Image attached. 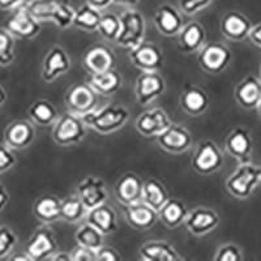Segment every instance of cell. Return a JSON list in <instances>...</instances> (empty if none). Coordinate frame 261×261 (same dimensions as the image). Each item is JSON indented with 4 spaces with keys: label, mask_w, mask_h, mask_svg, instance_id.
<instances>
[{
    "label": "cell",
    "mask_w": 261,
    "mask_h": 261,
    "mask_svg": "<svg viewBox=\"0 0 261 261\" xmlns=\"http://www.w3.org/2000/svg\"><path fill=\"white\" fill-rule=\"evenodd\" d=\"M25 6L41 24L48 21L60 29L73 27L76 9L71 4V0H29Z\"/></svg>",
    "instance_id": "1"
},
{
    "label": "cell",
    "mask_w": 261,
    "mask_h": 261,
    "mask_svg": "<svg viewBox=\"0 0 261 261\" xmlns=\"http://www.w3.org/2000/svg\"><path fill=\"white\" fill-rule=\"evenodd\" d=\"M86 127L99 135H110L122 129L129 120V111L120 105H105L83 116Z\"/></svg>",
    "instance_id": "2"
},
{
    "label": "cell",
    "mask_w": 261,
    "mask_h": 261,
    "mask_svg": "<svg viewBox=\"0 0 261 261\" xmlns=\"http://www.w3.org/2000/svg\"><path fill=\"white\" fill-rule=\"evenodd\" d=\"M261 183V166L251 161L239 162V166L228 175L226 190L238 200L249 199Z\"/></svg>",
    "instance_id": "3"
},
{
    "label": "cell",
    "mask_w": 261,
    "mask_h": 261,
    "mask_svg": "<svg viewBox=\"0 0 261 261\" xmlns=\"http://www.w3.org/2000/svg\"><path fill=\"white\" fill-rule=\"evenodd\" d=\"M120 20V32L115 43L123 48H130L139 46L145 39L146 21L140 11L129 8L119 16Z\"/></svg>",
    "instance_id": "4"
},
{
    "label": "cell",
    "mask_w": 261,
    "mask_h": 261,
    "mask_svg": "<svg viewBox=\"0 0 261 261\" xmlns=\"http://www.w3.org/2000/svg\"><path fill=\"white\" fill-rule=\"evenodd\" d=\"M86 124L83 118L67 111L54 123L53 140L59 146H72L81 143L86 135Z\"/></svg>",
    "instance_id": "5"
},
{
    "label": "cell",
    "mask_w": 261,
    "mask_h": 261,
    "mask_svg": "<svg viewBox=\"0 0 261 261\" xmlns=\"http://www.w3.org/2000/svg\"><path fill=\"white\" fill-rule=\"evenodd\" d=\"M192 167L201 175H211L222 169L225 158L222 151L212 140H202L193 151Z\"/></svg>",
    "instance_id": "6"
},
{
    "label": "cell",
    "mask_w": 261,
    "mask_h": 261,
    "mask_svg": "<svg viewBox=\"0 0 261 261\" xmlns=\"http://www.w3.org/2000/svg\"><path fill=\"white\" fill-rule=\"evenodd\" d=\"M232 54L227 45L222 42L205 43L199 51L200 68L208 74H220L231 62Z\"/></svg>",
    "instance_id": "7"
},
{
    "label": "cell",
    "mask_w": 261,
    "mask_h": 261,
    "mask_svg": "<svg viewBox=\"0 0 261 261\" xmlns=\"http://www.w3.org/2000/svg\"><path fill=\"white\" fill-rule=\"evenodd\" d=\"M67 110L83 118L98 107V93L89 83H77L69 88L64 95Z\"/></svg>",
    "instance_id": "8"
},
{
    "label": "cell",
    "mask_w": 261,
    "mask_h": 261,
    "mask_svg": "<svg viewBox=\"0 0 261 261\" xmlns=\"http://www.w3.org/2000/svg\"><path fill=\"white\" fill-rule=\"evenodd\" d=\"M166 90V80L160 71H141L135 84V95L140 106H148Z\"/></svg>",
    "instance_id": "9"
},
{
    "label": "cell",
    "mask_w": 261,
    "mask_h": 261,
    "mask_svg": "<svg viewBox=\"0 0 261 261\" xmlns=\"http://www.w3.org/2000/svg\"><path fill=\"white\" fill-rule=\"evenodd\" d=\"M25 251L29 253L33 261L48 260L50 256L59 251V244H58L57 238L50 226L45 223L43 226L37 228L29 238Z\"/></svg>",
    "instance_id": "10"
},
{
    "label": "cell",
    "mask_w": 261,
    "mask_h": 261,
    "mask_svg": "<svg viewBox=\"0 0 261 261\" xmlns=\"http://www.w3.org/2000/svg\"><path fill=\"white\" fill-rule=\"evenodd\" d=\"M6 29L16 38L33 39L41 33V22L22 4L13 9V13L7 21Z\"/></svg>",
    "instance_id": "11"
},
{
    "label": "cell",
    "mask_w": 261,
    "mask_h": 261,
    "mask_svg": "<svg viewBox=\"0 0 261 261\" xmlns=\"http://www.w3.org/2000/svg\"><path fill=\"white\" fill-rule=\"evenodd\" d=\"M157 144L167 153L181 154L193 146V139L190 130L181 124L171 123L157 136Z\"/></svg>",
    "instance_id": "12"
},
{
    "label": "cell",
    "mask_w": 261,
    "mask_h": 261,
    "mask_svg": "<svg viewBox=\"0 0 261 261\" xmlns=\"http://www.w3.org/2000/svg\"><path fill=\"white\" fill-rule=\"evenodd\" d=\"M220 216L214 209L208 206H196L192 211H188L184 226L190 234L195 237H204L216 230L220 225Z\"/></svg>",
    "instance_id": "13"
},
{
    "label": "cell",
    "mask_w": 261,
    "mask_h": 261,
    "mask_svg": "<svg viewBox=\"0 0 261 261\" xmlns=\"http://www.w3.org/2000/svg\"><path fill=\"white\" fill-rule=\"evenodd\" d=\"M129 60L140 71H160L165 58L160 46L144 39L139 46L130 48Z\"/></svg>",
    "instance_id": "14"
},
{
    "label": "cell",
    "mask_w": 261,
    "mask_h": 261,
    "mask_svg": "<svg viewBox=\"0 0 261 261\" xmlns=\"http://www.w3.org/2000/svg\"><path fill=\"white\" fill-rule=\"evenodd\" d=\"M71 65L72 63L68 53L62 46H53L42 62V80L47 84L54 83L60 76L67 73L71 69Z\"/></svg>",
    "instance_id": "15"
},
{
    "label": "cell",
    "mask_w": 261,
    "mask_h": 261,
    "mask_svg": "<svg viewBox=\"0 0 261 261\" xmlns=\"http://www.w3.org/2000/svg\"><path fill=\"white\" fill-rule=\"evenodd\" d=\"M171 123V119L166 111L161 107H154L140 114L136 119L135 127L141 136L157 137Z\"/></svg>",
    "instance_id": "16"
},
{
    "label": "cell",
    "mask_w": 261,
    "mask_h": 261,
    "mask_svg": "<svg viewBox=\"0 0 261 261\" xmlns=\"http://www.w3.org/2000/svg\"><path fill=\"white\" fill-rule=\"evenodd\" d=\"M77 196L89 211L98 205L105 204L109 193L103 179L95 175H88L77 184Z\"/></svg>",
    "instance_id": "17"
},
{
    "label": "cell",
    "mask_w": 261,
    "mask_h": 261,
    "mask_svg": "<svg viewBox=\"0 0 261 261\" xmlns=\"http://www.w3.org/2000/svg\"><path fill=\"white\" fill-rule=\"evenodd\" d=\"M154 27L165 37H176L184 25L180 9L171 4H161L154 13Z\"/></svg>",
    "instance_id": "18"
},
{
    "label": "cell",
    "mask_w": 261,
    "mask_h": 261,
    "mask_svg": "<svg viewBox=\"0 0 261 261\" xmlns=\"http://www.w3.org/2000/svg\"><path fill=\"white\" fill-rule=\"evenodd\" d=\"M36 127L29 120H15L4 129V144L13 150H22L34 141Z\"/></svg>",
    "instance_id": "19"
},
{
    "label": "cell",
    "mask_w": 261,
    "mask_h": 261,
    "mask_svg": "<svg viewBox=\"0 0 261 261\" xmlns=\"http://www.w3.org/2000/svg\"><path fill=\"white\" fill-rule=\"evenodd\" d=\"M124 208V218L127 223L130 227L139 230V231H146V230L153 227L160 220L158 212L150 208L143 200L134 202V204L125 205Z\"/></svg>",
    "instance_id": "20"
},
{
    "label": "cell",
    "mask_w": 261,
    "mask_h": 261,
    "mask_svg": "<svg viewBox=\"0 0 261 261\" xmlns=\"http://www.w3.org/2000/svg\"><path fill=\"white\" fill-rule=\"evenodd\" d=\"M234 99L244 110L256 109L261 99V79L248 74L234 88Z\"/></svg>",
    "instance_id": "21"
},
{
    "label": "cell",
    "mask_w": 261,
    "mask_h": 261,
    "mask_svg": "<svg viewBox=\"0 0 261 261\" xmlns=\"http://www.w3.org/2000/svg\"><path fill=\"white\" fill-rule=\"evenodd\" d=\"M225 149L228 154L239 162L249 161V157H251L253 150L252 136L246 128H235L226 137Z\"/></svg>",
    "instance_id": "22"
},
{
    "label": "cell",
    "mask_w": 261,
    "mask_h": 261,
    "mask_svg": "<svg viewBox=\"0 0 261 261\" xmlns=\"http://www.w3.org/2000/svg\"><path fill=\"white\" fill-rule=\"evenodd\" d=\"M252 24L247 16L238 11H230L221 18V33L232 42H242L248 38Z\"/></svg>",
    "instance_id": "23"
},
{
    "label": "cell",
    "mask_w": 261,
    "mask_h": 261,
    "mask_svg": "<svg viewBox=\"0 0 261 261\" xmlns=\"http://www.w3.org/2000/svg\"><path fill=\"white\" fill-rule=\"evenodd\" d=\"M144 180L135 172H125L114 187L115 197L122 205H129L141 200Z\"/></svg>",
    "instance_id": "24"
},
{
    "label": "cell",
    "mask_w": 261,
    "mask_h": 261,
    "mask_svg": "<svg viewBox=\"0 0 261 261\" xmlns=\"http://www.w3.org/2000/svg\"><path fill=\"white\" fill-rule=\"evenodd\" d=\"M139 256L144 261H180L183 256L167 241H149L139 249Z\"/></svg>",
    "instance_id": "25"
},
{
    "label": "cell",
    "mask_w": 261,
    "mask_h": 261,
    "mask_svg": "<svg viewBox=\"0 0 261 261\" xmlns=\"http://www.w3.org/2000/svg\"><path fill=\"white\" fill-rule=\"evenodd\" d=\"M83 64L90 74L101 73V72L114 68L115 55H114L113 50L106 46H93L84 55Z\"/></svg>",
    "instance_id": "26"
},
{
    "label": "cell",
    "mask_w": 261,
    "mask_h": 261,
    "mask_svg": "<svg viewBox=\"0 0 261 261\" xmlns=\"http://www.w3.org/2000/svg\"><path fill=\"white\" fill-rule=\"evenodd\" d=\"M179 102L184 113L190 116H200L208 110L209 95L200 86L190 85L181 92Z\"/></svg>",
    "instance_id": "27"
},
{
    "label": "cell",
    "mask_w": 261,
    "mask_h": 261,
    "mask_svg": "<svg viewBox=\"0 0 261 261\" xmlns=\"http://www.w3.org/2000/svg\"><path fill=\"white\" fill-rule=\"evenodd\" d=\"M85 220L86 222L97 227L105 237L114 234L118 230V214L114 211L113 206L107 205L106 202L89 209L86 213Z\"/></svg>",
    "instance_id": "28"
},
{
    "label": "cell",
    "mask_w": 261,
    "mask_h": 261,
    "mask_svg": "<svg viewBox=\"0 0 261 261\" xmlns=\"http://www.w3.org/2000/svg\"><path fill=\"white\" fill-rule=\"evenodd\" d=\"M178 45L183 53L193 54L199 53L205 45V29L197 21H190L184 24L178 36Z\"/></svg>",
    "instance_id": "29"
},
{
    "label": "cell",
    "mask_w": 261,
    "mask_h": 261,
    "mask_svg": "<svg viewBox=\"0 0 261 261\" xmlns=\"http://www.w3.org/2000/svg\"><path fill=\"white\" fill-rule=\"evenodd\" d=\"M60 212H62V200L54 195L41 196L33 204L34 217L46 225L62 220Z\"/></svg>",
    "instance_id": "30"
},
{
    "label": "cell",
    "mask_w": 261,
    "mask_h": 261,
    "mask_svg": "<svg viewBox=\"0 0 261 261\" xmlns=\"http://www.w3.org/2000/svg\"><path fill=\"white\" fill-rule=\"evenodd\" d=\"M88 83L98 93V95L110 97V95H114L122 89L123 79L120 73L111 68L109 71L101 72V73L90 74Z\"/></svg>",
    "instance_id": "31"
},
{
    "label": "cell",
    "mask_w": 261,
    "mask_h": 261,
    "mask_svg": "<svg viewBox=\"0 0 261 261\" xmlns=\"http://www.w3.org/2000/svg\"><path fill=\"white\" fill-rule=\"evenodd\" d=\"M188 214L187 205L184 204L181 200L176 197H170L162 208L158 211V217L167 227H178L181 223H184V220Z\"/></svg>",
    "instance_id": "32"
},
{
    "label": "cell",
    "mask_w": 261,
    "mask_h": 261,
    "mask_svg": "<svg viewBox=\"0 0 261 261\" xmlns=\"http://www.w3.org/2000/svg\"><path fill=\"white\" fill-rule=\"evenodd\" d=\"M30 120L34 125H39V127H48V125H54V123L57 122V119L59 118L57 107L54 106L53 102L47 101V99H39L32 103L28 111Z\"/></svg>",
    "instance_id": "33"
},
{
    "label": "cell",
    "mask_w": 261,
    "mask_h": 261,
    "mask_svg": "<svg viewBox=\"0 0 261 261\" xmlns=\"http://www.w3.org/2000/svg\"><path fill=\"white\" fill-rule=\"evenodd\" d=\"M169 199V192H167L166 187L163 186L162 181L155 178H149L144 180L141 200L145 204H148L150 208L158 212Z\"/></svg>",
    "instance_id": "34"
},
{
    "label": "cell",
    "mask_w": 261,
    "mask_h": 261,
    "mask_svg": "<svg viewBox=\"0 0 261 261\" xmlns=\"http://www.w3.org/2000/svg\"><path fill=\"white\" fill-rule=\"evenodd\" d=\"M101 16V11H98L97 8L92 7L90 4L85 3L80 8L76 9L73 18V27L88 33L97 32Z\"/></svg>",
    "instance_id": "35"
},
{
    "label": "cell",
    "mask_w": 261,
    "mask_h": 261,
    "mask_svg": "<svg viewBox=\"0 0 261 261\" xmlns=\"http://www.w3.org/2000/svg\"><path fill=\"white\" fill-rule=\"evenodd\" d=\"M88 209L81 201V199L76 195H72L67 199L62 200V212H60V217L62 220L69 223H77L81 220H85Z\"/></svg>",
    "instance_id": "36"
},
{
    "label": "cell",
    "mask_w": 261,
    "mask_h": 261,
    "mask_svg": "<svg viewBox=\"0 0 261 261\" xmlns=\"http://www.w3.org/2000/svg\"><path fill=\"white\" fill-rule=\"evenodd\" d=\"M103 238L105 235L89 222L83 223L74 234V239L79 246L86 247L93 251H97L99 247L103 246Z\"/></svg>",
    "instance_id": "37"
},
{
    "label": "cell",
    "mask_w": 261,
    "mask_h": 261,
    "mask_svg": "<svg viewBox=\"0 0 261 261\" xmlns=\"http://www.w3.org/2000/svg\"><path fill=\"white\" fill-rule=\"evenodd\" d=\"M16 59L15 37L6 29L0 28V67H9Z\"/></svg>",
    "instance_id": "38"
},
{
    "label": "cell",
    "mask_w": 261,
    "mask_h": 261,
    "mask_svg": "<svg viewBox=\"0 0 261 261\" xmlns=\"http://www.w3.org/2000/svg\"><path fill=\"white\" fill-rule=\"evenodd\" d=\"M97 32H99L105 39L110 42H115L118 34L120 32V20L119 16L114 13H105L101 16L99 24H98Z\"/></svg>",
    "instance_id": "39"
},
{
    "label": "cell",
    "mask_w": 261,
    "mask_h": 261,
    "mask_svg": "<svg viewBox=\"0 0 261 261\" xmlns=\"http://www.w3.org/2000/svg\"><path fill=\"white\" fill-rule=\"evenodd\" d=\"M18 238L9 226H0V258L8 257L17 246Z\"/></svg>",
    "instance_id": "40"
},
{
    "label": "cell",
    "mask_w": 261,
    "mask_h": 261,
    "mask_svg": "<svg viewBox=\"0 0 261 261\" xmlns=\"http://www.w3.org/2000/svg\"><path fill=\"white\" fill-rule=\"evenodd\" d=\"M244 253L242 248L235 243H225L218 247L213 256L216 261H242Z\"/></svg>",
    "instance_id": "41"
},
{
    "label": "cell",
    "mask_w": 261,
    "mask_h": 261,
    "mask_svg": "<svg viewBox=\"0 0 261 261\" xmlns=\"http://www.w3.org/2000/svg\"><path fill=\"white\" fill-rule=\"evenodd\" d=\"M214 0H179V9L183 15L195 16L208 8Z\"/></svg>",
    "instance_id": "42"
},
{
    "label": "cell",
    "mask_w": 261,
    "mask_h": 261,
    "mask_svg": "<svg viewBox=\"0 0 261 261\" xmlns=\"http://www.w3.org/2000/svg\"><path fill=\"white\" fill-rule=\"evenodd\" d=\"M16 162H17V158L13 153V149L7 146L6 144L0 145V174L9 171L15 166Z\"/></svg>",
    "instance_id": "43"
},
{
    "label": "cell",
    "mask_w": 261,
    "mask_h": 261,
    "mask_svg": "<svg viewBox=\"0 0 261 261\" xmlns=\"http://www.w3.org/2000/svg\"><path fill=\"white\" fill-rule=\"evenodd\" d=\"M71 260L72 261H97V256H95V251L93 249L86 248L83 246H76L71 252Z\"/></svg>",
    "instance_id": "44"
},
{
    "label": "cell",
    "mask_w": 261,
    "mask_h": 261,
    "mask_svg": "<svg viewBox=\"0 0 261 261\" xmlns=\"http://www.w3.org/2000/svg\"><path fill=\"white\" fill-rule=\"evenodd\" d=\"M97 261H119L122 258V255L118 252V249L110 246H102L95 251Z\"/></svg>",
    "instance_id": "45"
},
{
    "label": "cell",
    "mask_w": 261,
    "mask_h": 261,
    "mask_svg": "<svg viewBox=\"0 0 261 261\" xmlns=\"http://www.w3.org/2000/svg\"><path fill=\"white\" fill-rule=\"evenodd\" d=\"M248 39L253 46H256V47L261 50V21L256 25H252L251 30H249Z\"/></svg>",
    "instance_id": "46"
},
{
    "label": "cell",
    "mask_w": 261,
    "mask_h": 261,
    "mask_svg": "<svg viewBox=\"0 0 261 261\" xmlns=\"http://www.w3.org/2000/svg\"><path fill=\"white\" fill-rule=\"evenodd\" d=\"M27 3V0H0V9L3 11H13L17 7Z\"/></svg>",
    "instance_id": "47"
},
{
    "label": "cell",
    "mask_w": 261,
    "mask_h": 261,
    "mask_svg": "<svg viewBox=\"0 0 261 261\" xmlns=\"http://www.w3.org/2000/svg\"><path fill=\"white\" fill-rule=\"evenodd\" d=\"M85 3L90 4L92 7L97 8L98 11H105L107 9L111 4L115 3V0H85Z\"/></svg>",
    "instance_id": "48"
},
{
    "label": "cell",
    "mask_w": 261,
    "mask_h": 261,
    "mask_svg": "<svg viewBox=\"0 0 261 261\" xmlns=\"http://www.w3.org/2000/svg\"><path fill=\"white\" fill-rule=\"evenodd\" d=\"M9 202V193L3 184H0V213L4 211Z\"/></svg>",
    "instance_id": "49"
},
{
    "label": "cell",
    "mask_w": 261,
    "mask_h": 261,
    "mask_svg": "<svg viewBox=\"0 0 261 261\" xmlns=\"http://www.w3.org/2000/svg\"><path fill=\"white\" fill-rule=\"evenodd\" d=\"M8 258L11 261H33L27 251H20V252H16L15 255H9Z\"/></svg>",
    "instance_id": "50"
},
{
    "label": "cell",
    "mask_w": 261,
    "mask_h": 261,
    "mask_svg": "<svg viewBox=\"0 0 261 261\" xmlns=\"http://www.w3.org/2000/svg\"><path fill=\"white\" fill-rule=\"evenodd\" d=\"M48 260H58V261H72L71 253L64 252V251H57L53 256H50Z\"/></svg>",
    "instance_id": "51"
},
{
    "label": "cell",
    "mask_w": 261,
    "mask_h": 261,
    "mask_svg": "<svg viewBox=\"0 0 261 261\" xmlns=\"http://www.w3.org/2000/svg\"><path fill=\"white\" fill-rule=\"evenodd\" d=\"M139 2H140V0H115V3L123 4V6H127V7L136 6Z\"/></svg>",
    "instance_id": "52"
},
{
    "label": "cell",
    "mask_w": 261,
    "mask_h": 261,
    "mask_svg": "<svg viewBox=\"0 0 261 261\" xmlns=\"http://www.w3.org/2000/svg\"><path fill=\"white\" fill-rule=\"evenodd\" d=\"M6 102H7V92L3 86H2V84H0V107H3Z\"/></svg>",
    "instance_id": "53"
},
{
    "label": "cell",
    "mask_w": 261,
    "mask_h": 261,
    "mask_svg": "<svg viewBox=\"0 0 261 261\" xmlns=\"http://www.w3.org/2000/svg\"><path fill=\"white\" fill-rule=\"evenodd\" d=\"M256 110H257V114H258V116H260V118H261V99H260V102H258L257 107H256Z\"/></svg>",
    "instance_id": "54"
},
{
    "label": "cell",
    "mask_w": 261,
    "mask_h": 261,
    "mask_svg": "<svg viewBox=\"0 0 261 261\" xmlns=\"http://www.w3.org/2000/svg\"><path fill=\"white\" fill-rule=\"evenodd\" d=\"M260 79H261V68H260Z\"/></svg>",
    "instance_id": "55"
}]
</instances>
